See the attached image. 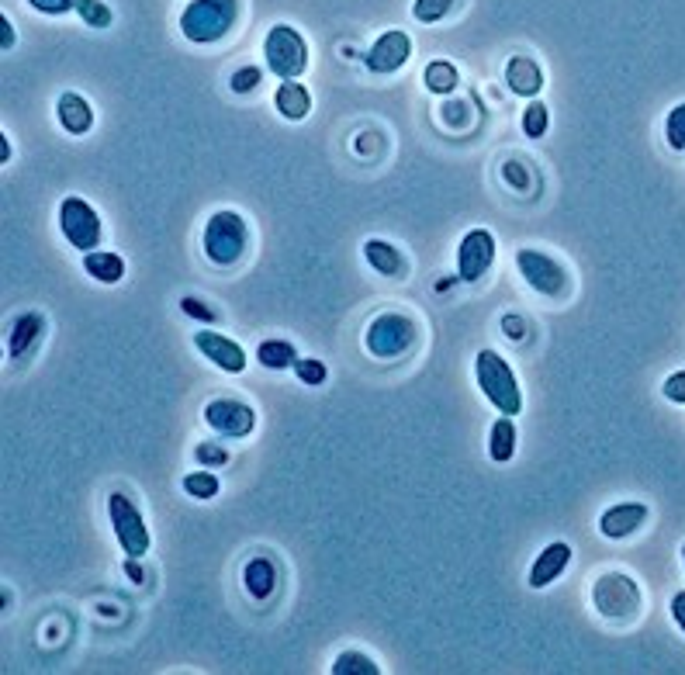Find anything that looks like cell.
Returning <instances> with one entry per match:
<instances>
[{"mask_svg":"<svg viewBox=\"0 0 685 675\" xmlns=\"http://www.w3.org/2000/svg\"><path fill=\"white\" fill-rule=\"evenodd\" d=\"M125 575H129L132 582H142V568H139V558H129V561H125Z\"/></svg>","mask_w":685,"mask_h":675,"instance_id":"42","label":"cell"},{"mask_svg":"<svg viewBox=\"0 0 685 675\" xmlns=\"http://www.w3.org/2000/svg\"><path fill=\"white\" fill-rule=\"evenodd\" d=\"M274 104H277V111L288 118V122H305L308 111H312V94H308L298 80H284V84L277 87Z\"/></svg>","mask_w":685,"mask_h":675,"instance_id":"19","label":"cell"},{"mask_svg":"<svg viewBox=\"0 0 685 675\" xmlns=\"http://www.w3.org/2000/svg\"><path fill=\"white\" fill-rule=\"evenodd\" d=\"M28 4H32L39 14H52V18H56V14L73 11V7H77L80 0H28Z\"/></svg>","mask_w":685,"mask_h":675,"instance_id":"37","label":"cell"},{"mask_svg":"<svg viewBox=\"0 0 685 675\" xmlns=\"http://www.w3.org/2000/svg\"><path fill=\"white\" fill-rule=\"evenodd\" d=\"M551 129V111H547L544 101H530V108L523 111V132L526 139H540Z\"/></svg>","mask_w":685,"mask_h":675,"instance_id":"28","label":"cell"},{"mask_svg":"<svg viewBox=\"0 0 685 675\" xmlns=\"http://www.w3.org/2000/svg\"><path fill=\"white\" fill-rule=\"evenodd\" d=\"M502 333H506L513 343H523L526 340V322L519 319V315H502Z\"/></svg>","mask_w":685,"mask_h":675,"instance_id":"38","label":"cell"},{"mask_svg":"<svg viewBox=\"0 0 685 675\" xmlns=\"http://www.w3.org/2000/svg\"><path fill=\"white\" fill-rule=\"evenodd\" d=\"M506 84L519 97H537L540 87H544V73L530 56H513L506 63Z\"/></svg>","mask_w":685,"mask_h":675,"instance_id":"17","label":"cell"},{"mask_svg":"<svg viewBox=\"0 0 685 675\" xmlns=\"http://www.w3.org/2000/svg\"><path fill=\"white\" fill-rule=\"evenodd\" d=\"M295 374H298V381H301V385H308V388L326 385V378H329L326 364H322V360H315V357H298Z\"/></svg>","mask_w":685,"mask_h":675,"instance_id":"32","label":"cell"},{"mask_svg":"<svg viewBox=\"0 0 685 675\" xmlns=\"http://www.w3.org/2000/svg\"><path fill=\"white\" fill-rule=\"evenodd\" d=\"M644 523H647L644 502H620V506H609L599 516V534L609 540H623V537H634Z\"/></svg>","mask_w":685,"mask_h":675,"instance_id":"14","label":"cell"},{"mask_svg":"<svg viewBox=\"0 0 685 675\" xmlns=\"http://www.w3.org/2000/svg\"><path fill=\"white\" fill-rule=\"evenodd\" d=\"M84 270L97 284H118L125 277V260L111 250H90L84 253Z\"/></svg>","mask_w":685,"mask_h":675,"instance_id":"21","label":"cell"},{"mask_svg":"<svg viewBox=\"0 0 685 675\" xmlns=\"http://www.w3.org/2000/svg\"><path fill=\"white\" fill-rule=\"evenodd\" d=\"M495 264V236L488 229H471L457 246V277L464 284H478Z\"/></svg>","mask_w":685,"mask_h":675,"instance_id":"10","label":"cell"},{"mask_svg":"<svg viewBox=\"0 0 685 675\" xmlns=\"http://www.w3.org/2000/svg\"><path fill=\"white\" fill-rule=\"evenodd\" d=\"M516 267H519V274H523V281L530 284L537 295L554 298V302H564V298L571 295L568 270L557 264L554 257H547L544 250H519Z\"/></svg>","mask_w":685,"mask_h":675,"instance_id":"8","label":"cell"},{"mask_svg":"<svg viewBox=\"0 0 685 675\" xmlns=\"http://www.w3.org/2000/svg\"><path fill=\"white\" fill-rule=\"evenodd\" d=\"M0 49L4 52L14 49V28H11V21H7V14H0Z\"/></svg>","mask_w":685,"mask_h":675,"instance_id":"40","label":"cell"},{"mask_svg":"<svg viewBox=\"0 0 685 675\" xmlns=\"http://www.w3.org/2000/svg\"><path fill=\"white\" fill-rule=\"evenodd\" d=\"M592 606L602 620L609 624H630V620L641 617V585H637L634 575L627 572H602L596 582H592Z\"/></svg>","mask_w":685,"mask_h":675,"instance_id":"2","label":"cell"},{"mask_svg":"<svg viewBox=\"0 0 685 675\" xmlns=\"http://www.w3.org/2000/svg\"><path fill=\"white\" fill-rule=\"evenodd\" d=\"M59 229H63L66 243L73 246V250H101L104 243V225H101V215L94 212V205L84 198H77V194H70V198H63V205H59Z\"/></svg>","mask_w":685,"mask_h":675,"instance_id":"7","label":"cell"},{"mask_svg":"<svg viewBox=\"0 0 685 675\" xmlns=\"http://www.w3.org/2000/svg\"><path fill=\"white\" fill-rule=\"evenodd\" d=\"M682 565H685V544H682Z\"/></svg>","mask_w":685,"mask_h":675,"instance_id":"44","label":"cell"},{"mask_svg":"<svg viewBox=\"0 0 685 675\" xmlns=\"http://www.w3.org/2000/svg\"><path fill=\"white\" fill-rule=\"evenodd\" d=\"M194 347L225 374H243L246 364H250V360H246V350L239 347L236 340H229V336L215 333V329H198V333H194Z\"/></svg>","mask_w":685,"mask_h":675,"instance_id":"12","label":"cell"},{"mask_svg":"<svg viewBox=\"0 0 685 675\" xmlns=\"http://www.w3.org/2000/svg\"><path fill=\"white\" fill-rule=\"evenodd\" d=\"M218 489H222V485H218L215 471H191V475L184 478V492L191 495V499L208 502V499H215Z\"/></svg>","mask_w":685,"mask_h":675,"instance_id":"27","label":"cell"},{"mask_svg":"<svg viewBox=\"0 0 685 675\" xmlns=\"http://www.w3.org/2000/svg\"><path fill=\"white\" fill-rule=\"evenodd\" d=\"M450 7H454V0H416V4H412V14H416V21H423V25H436V21L447 18Z\"/></svg>","mask_w":685,"mask_h":675,"instance_id":"31","label":"cell"},{"mask_svg":"<svg viewBox=\"0 0 685 675\" xmlns=\"http://www.w3.org/2000/svg\"><path fill=\"white\" fill-rule=\"evenodd\" d=\"M11 160V142H7V135H0V163Z\"/></svg>","mask_w":685,"mask_h":675,"instance_id":"43","label":"cell"},{"mask_svg":"<svg viewBox=\"0 0 685 675\" xmlns=\"http://www.w3.org/2000/svg\"><path fill=\"white\" fill-rule=\"evenodd\" d=\"M423 84L429 94H450L457 84H461V77H457V66H450V63H443V59H436V63H429L426 66V73H423Z\"/></svg>","mask_w":685,"mask_h":675,"instance_id":"25","label":"cell"},{"mask_svg":"<svg viewBox=\"0 0 685 675\" xmlns=\"http://www.w3.org/2000/svg\"><path fill=\"white\" fill-rule=\"evenodd\" d=\"M205 423L222 437H250L257 426V412L253 405L236 402V399H215L205 405Z\"/></svg>","mask_w":685,"mask_h":675,"instance_id":"11","label":"cell"},{"mask_svg":"<svg viewBox=\"0 0 685 675\" xmlns=\"http://www.w3.org/2000/svg\"><path fill=\"white\" fill-rule=\"evenodd\" d=\"M412 343H416V322L402 312H381L364 333L367 354L378 357V360L402 357Z\"/></svg>","mask_w":685,"mask_h":675,"instance_id":"6","label":"cell"},{"mask_svg":"<svg viewBox=\"0 0 685 675\" xmlns=\"http://www.w3.org/2000/svg\"><path fill=\"white\" fill-rule=\"evenodd\" d=\"M77 14L84 18L87 28H108L111 25V7L104 0H80Z\"/></svg>","mask_w":685,"mask_h":675,"instance_id":"30","label":"cell"},{"mask_svg":"<svg viewBox=\"0 0 685 675\" xmlns=\"http://www.w3.org/2000/svg\"><path fill=\"white\" fill-rule=\"evenodd\" d=\"M665 139H668V146H672L675 153H685V101L675 104V108L668 111V118H665Z\"/></svg>","mask_w":685,"mask_h":675,"instance_id":"29","label":"cell"},{"mask_svg":"<svg viewBox=\"0 0 685 675\" xmlns=\"http://www.w3.org/2000/svg\"><path fill=\"white\" fill-rule=\"evenodd\" d=\"M516 454V423L513 416H502L492 423V430H488V457H492L495 464H506L513 461Z\"/></svg>","mask_w":685,"mask_h":675,"instance_id":"22","label":"cell"},{"mask_svg":"<svg viewBox=\"0 0 685 675\" xmlns=\"http://www.w3.org/2000/svg\"><path fill=\"white\" fill-rule=\"evenodd\" d=\"M263 80V70H257V66H246V70H236L229 80V87L236 90V94H253V90L260 87Z\"/></svg>","mask_w":685,"mask_h":675,"instance_id":"33","label":"cell"},{"mask_svg":"<svg viewBox=\"0 0 685 675\" xmlns=\"http://www.w3.org/2000/svg\"><path fill=\"white\" fill-rule=\"evenodd\" d=\"M257 360L267 371H288V367L298 364V350L288 340H263L257 350Z\"/></svg>","mask_w":685,"mask_h":675,"instance_id":"24","label":"cell"},{"mask_svg":"<svg viewBox=\"0 0 685 675\" xmlns=\"http://www.w3.org/2000/svg\"><path fill=\"white\" fill-rule=\"evenodd\" d=\"M461 111H468V104H447V122L461 125Z\"/></svg>","mask_w":685,"mask_h":675,"instance_id":"41","label":"cell"},{"mask_svg":"<svg viewBox=\"0 0 685 675\" xmlns=\"http://www.w3.org/2000/svg\"><path fill=\"white\" fill-rule=\"evenodd\" d=\"M412 56V39L405 32H385L378 42L371 45V52L364 56L367 70L371 73H381V77H388V73H398L405 63H409Z\"/></svg>","mask_w":685,"mask_h":675,"instance_id":"13","label":"cell"},{"mask_svg":"<svg viewBox=\"0 0 685 675\" xmlns=\"http://www.w3.org/2000/svg\"><path fill=\"white\" fill-rule=\"evenodd\" d=\"M263 56H267L270 73L281 80H298L308 70V42L298 28L274 25L263 39Z\"/></svg>","mask_w":685,"mask_h":675,"instance_id":"5","label":"cell"},{"mask_svg":"<svg viewBox=\"0 0 685 675\" xmlns=\"http://www.w3.org/2000/svg\"><path fill=\"white\" fill-rule=\"evenodd\" d=\"M333 675H381V665L364 651H343L333 662Z\"/></svg>","mask_w":685,"mask_h":675,"instance_id":"26","label":"cell"},{"mask_svg":"<svg viewBox=\"0 0 685 675\" xmlns=\"http://www.w3.org/2000/svg\"><path fill=\"white\" fill-rule=\"evenodd\" d=\"M56 115H59V125H63L70 135H87L90 125H94V111H90L87 97L77 94V90H66V94L59 97Z\"/></svg>","mask_w":685,"mask_h":675,"instance_id":"16","label":"cell"},{"mask_svg":"<svg viewBox=\"0 0 685 675\" xmlns=\"http://www.w3.org/2000/svg\"><path fill=\"white\" fill-rule=\"evenodd\" d=\"M661 395H665L668 402H675V405H685V371L668 374L665 385H661Z\"/></svg>","mask_w":685,"mask_h":675,"instance_id":"35","label":"cell"},{"mask_svg":"<svg viewBox=\"0 0 685 675\" xmlns=\"http://www.w3.org/2000/svg\"><path fill=\"white\" fill-rule=\"evenodd\" d=\"M108 513H111V527H115V537H118V544H122V551L129 554V558L149 554V544H153V540H149V527L129 495H122V492L108 495Z\"/></svg>","mask_w":685,"mask_h":675,"instance_id":"9","label":"cell"},{"mask_svg":"<svg viewBox=\"0 0 685 675\" xmlns=\"http://www.w3.org/2000/svg\"><path fill=\"white\" fill-rule=\"evenodd\" d=\"M364 260L371 264V270H378L381 277H402L409 264H405L402 250H395L385 239H367L364 243Z\"/></svg>","mask_w":685,"mask_h":675,"instance_id":"18","label":"cell"},{"mask_svg":"<svg viewBox=\"0 0 685 675\" xmlns=\"http://www.w3.org/2000/svg\"><path fill=\"white\" fill-rule=\"evenodd\" d=\"M201 246H205L208 264L215 267H232L243 260L246 246H250V229H246V219L239 212H215L205 225V236H201Z\"/></svg>","mask_w":685,"mask_h":675,"instance_id":"4","label":"cell"},{"mask_svg":"<svg viewBox=\"0 0 685 675\" xmlns=\"http://www.w3.org/2000/svg\"><path fill=\"white\" fill-rule=\"evenodd\" d=\"M239 21V0H191L180 14V32L194 45L222 42Z\"/></svg>","mask_w":685,"mask_h":675,"instance_id":"3","label":"cell"},{"mask_svg":"<svg viewBox=\"0 0 685 675\" xmlns=\"http://www.w3.org/2000/svg\"><path fill=\"white\" fill-rule=\"evenodd\" d=\"M243 585H246V592L257 599V603L274 596V589H277L274 561H270V558H253L250 565L243 568Z\"/></svg>","mask_w":685,"mask_h":675,"instance_id":"20","label":"cell"},{"mask_svg":"<svg viewBox=\"0 0 685 675\" xmlns=\"http://www.w3.org/2000/svg\"><path fill=\"white\" fill-rule=\"evenodd\" d=\"M180 309H184V315H194V319L201 322H218V312L212 309V305H205L201 298H180Z\"/></svg>","mask_w":685,"mask_h":675,"instance_id":"36","label":"cell"},{"mask_svg":"<svg viewBox=\"0 0 685 675\" xmlns=\"http://www.w3.org/2000/svg\"><path fill=\"white\" fill-rule=\"evenodd\" d=\"M45 329V319L39 312H25L18 322H14L11 329V340H7V354H11V360H18L21 354H28V347H32L35 340L42 336Z\"/></svg>","mask_w":685,"mask_h":675,"instance_id":"23","label":"cell"},{"mask_svg":"<svg viewBox=\"0 0 685 675\" xmlns=\"http://www.w3.org/2000/svg\"><path fill=\"white\" fill-rule=\"evenodd\" d=\"M672 620L679 624V630L685 634V589H682V592H675V596H672Z\"/></svg>","mask_w":685,"mask_h":675,"instance_id":"39","label":"cell"},{"mask_svg":"<svg viewBox=\"0 0 685 675\" xmlns=\"http://www.w3.org/2000/svg\"><path fill=\"white\" fill-rule=\"evenodd\" d=\"M571 565V547L564 540H554L544 551L537 554V561L530 565V585L533 589H547L551 582H557L564 575V568Z\"/></svg>","mask_w":685,"mask_h":675,"instance_id":"15","label":"cell"},{"mask_svg":"<svg viewBox=\"0 0 685 675\" xmlns=\"http://www.w3.org/2000/svg\"><path fill=\"white\" fill-rule=\"evenodd\" d=\"M194 461L205 464V468H218V464L229 461V450L218 447V444H198L194 447Z\"/></svg>","mask_w":685,"mask_h":675,"instance_id":"34","label":"cell"},{"mask_svg":"<svg viewBox=\"0 0 685 675\" xmlns=\"http://www.w3.org/2000/svg\"><path fill=\"white\" fill-rule=\"evenodd\" d=\"M474 378H478V388L502 416H519L523 412V388H519L513 367L502 354L495 350H481L474 357Z\"/></svg>","mask_w":685,"mask_h":675,"instance_id":"1","label":"cell"}]
</instances>
